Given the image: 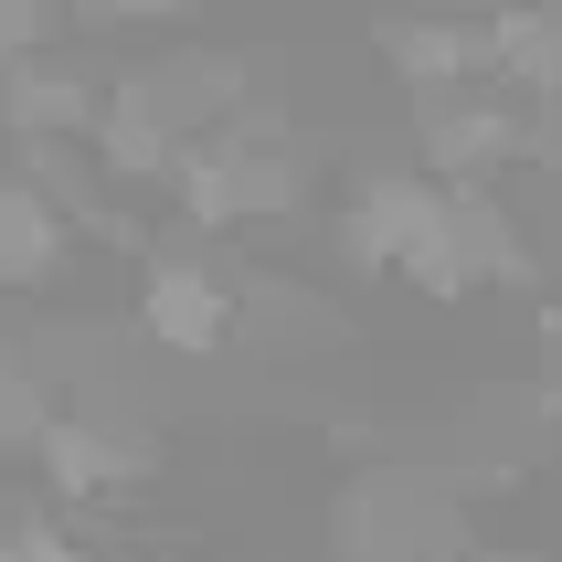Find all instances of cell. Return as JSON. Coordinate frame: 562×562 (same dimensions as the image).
I'll return each mask as SVG.
<instances>
[{"mask_svg":"<svg viewBox=\"0 0 562 562\" xmlns=\"http://www.w3.org/2000/svg\"><path fill=\"white\" fill-rule=\"evenodd\" d=\"M75 404L54 382V361H32V350H0V457H43L54 436V414Z\"/></svg>","mask_w":562,"mask_h":562,"instance_id":"5b68a950","label":"cell"},{"mask_svg":"<svg viewBox=\"0 0 562 562\" xmlns=\"http://www.w3.org/2000/svg\"><path fill=\"white\" fill-rule=\"evenodd\" d=\"M127 329L159 361H223V350L245 340V277L213 266V255H149L138 266V297H127Z\"/></svg>","mask_w":562,"mask_h":562,"instance_id":"7a4b0ae2","label":"cell"},{"mask_svg":"<svg viewBox=\"0 0 562 562\" xmlns=\"http://www.w3.org/2000/svg\"><path fill=\"white\" fill-rule=\"evenodd\" d=\"M32 468H43V499L54 509H95V499H117V488H138V477L159 468V436L117 404V393H95V404L54 414V436H43Z\"/></svg>","mask_w":562,"mask_h":562,"instance_id":"3957f363","label":"cell"},{"mask_svg":"<svg viewBox=\"0 0 562 562\" xmlns=\"http://www.w3.org/2000/svg\"><path fill=\"white\" fill-rule=\"evenodd\" d=\"M0 562H75L54 499H0Z\"/></svg>","mask_w":562,"mask_h":562,"instance_id":"8992f818","label":"cell"},{"mask_svg":"<svg viewBox=\"0 0 562 562\" xmlns=\"http://www.w3.org/2000/svg\"><path fill=\"white\" fill-rule=\"evenodd\" d=\"M127 562H191V552H127Z\"/></svg>","mask_w":562,"mask_h":562,"instance_id":"ba28073f","label":"cell"},{"mask_svg":"<svg viewBox=\"0 0 562 562\" xmlns=\"http://www.w3.org/2000/svg\"><path fill=\"white\" fill-rule=\"evenodd\" d=\"M64 22H75V11H43V0H0V75H11V64L64 54Z\"/></svg>","mask_w":562,"mask_h":562,"instance_id":"52a82bcc","label":"cell"},{"mask_svg":"<svg viewBox=\"0 0 562 562\" xmlns=\"http://www.w3.org/2000/svg\"><path fill=\"white\" fill-rule=\"evenodd\" d=\"M64 266H75L64 191H43L32 170H0V297H22V286H54Z\"/></svg>","mask_w":562,"mask_h":562,"instance_id":"277c9868","label":"cell"},{"mask_svg":"<svg viewBox=\"0 0 562 562\" xmlns=\"http://www.w3.org/2000/svg\"><path fill=\"white\" fill-rule=\"evenodd\" d=\"M329 245H340L350 277L414 286V297H468V286H477L468 213H457V191L425 181L414 159H372V170L340 191V213H329Z\"/></svg>","mask_w":562,"mask_h":562,"instance_id":"6da1fadb","label":"cell"}]
</instances>
